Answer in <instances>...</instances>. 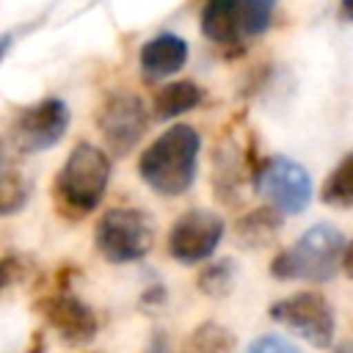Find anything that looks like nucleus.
I'll return each mask as SVG.
<instances>
[{"label":"nucleus","mask_w":353,"mask_h":353,"mask_svg":"<svg viewBox=\"0 0 353 353\" xmlns=\"http://www.w3.org/2000/svg\"><path fill=\"white\" fill-rule=\"evenodd\" d=\"M201 138L190 124H174L157 135L138 157L141 179L160 196H182L190 190L199 168Z\"/></svg>","instance_id":"f257e3e1"},{"label":"nucleus","mask_w":353,"mask_h":353,"mask_svg":"<svg viewBox=\"0 0 353 353\" xmlns=\"http://www.w3.org/2000/svg\"><path fill=\"white\" fill-rule=\"evenodd\" d=\"M110 182V160L94 143H77L52 182V196L66 218L94 212Z\"/></svg>","instance_id":"f03ea898"},{"label":"nucleus","mask_w":353,"mask_h":353,"mask_svg":"<svg viewBox=\"0 0 353 353\" xmlns=\"http://www.w3.org/2000/svg\"><path fill=\"white\" fill-rule=\"evenodd\" d=\"M342 232L331 223H314L270 259V276L279 281H331L342 268Z\"/></svg>","instance_id":"7ed1b4c3"},{"label":"nucleus","mask_w":353,"mask_h":353,"mask_svg":"<svg viewBox=\"0 0 353 353\" xmlns=\"http://www.w3.org/2000/svg\"><path fill=\"white\" fill-rule=\"evenodd\" d=\"M94 245L116 265L143 259L154 245V221L138 207H113L102 212L94 229Z\"/></svg>","instance_id":"20e7f679"},{"label":"nucleus","mask_w":353,"mask_h":353,"mask_svg":"<svg viewBox=\"0 0 353 353\" xmlns=\"http://www.w3.org/2000/svg\"><path fill=\"white\" fill-rule=\"evenodd\" d=\"M251 188L268 199V207H273L279 215H298L312 201L309 171L284 154L262 160L251 176Z\"/></svg>","instance_id":"39448f33"},{"label":"nucleus","mask_w":353,"mask_h":353,"mask_svg":"<svg viewBox=\"0 0 353 353\" xmlns=\"http://www.w3.org/2000/svg\"><path fill=\"white\" fill-rule=\"evenodd\" d=\"M268 314L290 328L295 336L309 342L312 347H331L336 336V314L334 306L325 301V295L303 290L295 295H287L276 303H270Z\"/></svg>","instance_id":"423d86ee"},{"label":"nucleus","mask_w":353,"mask_h":353,"mask_svg":"<svg viewBox=\"0 0 353 353\" xmlns=\"http://www.w3.org/2000/svg\"><path fill=\"white\" fill-rule=\"evenodd\" d=\"M69 130V108L58 97H47L14 119L8 130V143L11 149L25 157V154H39L50 146H55Z\"/></svg>","instance_id":"0eeeda50"},{"label":"nucleus","mask_w":353,"mask_h":353,"mask_svg":"<svg viewBox=\"0 0 353 353\" xmlns=\"http://www.w3.org/2000/svg\"><path fill=\"white\" fill-rule=\"evenodd\" d=\"M146 124H149L146 105L138 94H130V91L108 94L97 110V127H99L108 149L121 157L135 149Z\"/></svg>","instance_id":"6e6552de"},{"label":"nucleus","mask_w":353,"mask_h":353,"mask_svg":"<svg viewBox=\"0 0 353 353\" xmlns=\"http://www.w3.org/2000/svg\"><path fill=\"white\" fill-rule=\"evenodd\" d=\"M223 218L212 210H188L182 212L168 232V254L182 265L204 262L215 254L223 240Z\"/></svg>","instance_id":"1a4fd4ad"},{"label":"nucleus","mask_w":353,"mask_h":353,"mask_svg":"<svg viewBox=\"0 0 353 353\" xmlns=\"http://www.w3.org/2000/svg\"><path fill=\"white\" fill-rule=\"evenodd\" d=\"M256 157H254V138L240 141L234 130L223 132L218 146H215V157H212V188L215 196L223 204H237L243 185L251 182L254 171H256Z\"/></svg>","instance_id":"9d476101"},{"label":"nucleus","mask_w":353,"mask_h":353,"mask_svg":"<svg viewBox=\"0 0 353 353\" xmlns=\"http://www.w3.org/2000/svg\"><path fill=\"white\" fill-rule=\"evenodd\" d=\"M36 312L44 317V323L58 334L63 345H88L99 331L94 309L66 290L39 298Z\"/></svg>","instance_id":"9b49d317"},{"label":"nucleus","mask_w":353,"mask_h":353,"mask_svg":"<svg viewBox=\"0 0 353 353\" xmlns=\"http://www.w3.org/2000/svg\"><path fill=\"white\" fill-rule=\"evenodd\" d=\"M185 61H188V41L176 33H160V36L149 39L138 52L141 72L152 80L179 72L185 66Z\"/></svg>","instance_id":"f8f14e48"},{"label":"nucleus","mask_w":353,"mask_h":353,"mask_svg":"<svg viewBox=\"0 0 353 353\" xmlns=\"http://www.w3.org/2000/svg\"><path fill=\"white\" fill-rule=\"evenodd\" d=\"M33 182L22 168V157L0 138V215L19 212L30 199Z\"/></svg>","instance_id":"ddd939ff"},{"label":"nucleus","mask_w":353,"mask_h":353,"mask_svg":"<svg viewBox=\"0 0 353 353\" xmlns=\"http://www.w3.org/2000/svg\"><path fill=\"white\" fill-rule=\"evenodd\" d=\"M201 33L221 44H240V0H204Z\"/></svg>","instance_id":"4468645a"},{"label":"nucleus","mask_w":353,"mask_h":353,"mask_svg":"<svg viewBox=\"0 0 353 353\" xmlns=\"http://www.w3.org/2000/svg\"><path fill=\"white\" fill-rule=\"evenodd\" d=\"M284 215H279L273 207H256L251 212H245L243 218L234 221V240L243 248H265L270 245L279 232H281V221Z\"/></svg>","instance_id":"2eb2a0df"},{"label":"nucleus","mask_w":353,"mask_h":353,"mask_svg":"<svg viewBox=\"0 0 353 353\" xmlns=\"http://www.w3.org/2000/svg\"><path fill=\"white\" fill-rule=\"evenodd\" d=\"M201 88L190 80H176V83H165L157 94H154V116L157 119H176L188 110H193L201 102Z\"/></svg>","instance_id":"dca6fc26"},{"label":"nucleus","mask_w":353,"mask_h":353,"mask_svg":"<svg viewBox=\"0 0 353 353\" xmlns=\"http://www.w3.org/2000/svg\"><path fill=\"white\" fill-rule=\"evenodd\" d=\"M182 353H234V334L215 320H204L188 334Z\"/></svg>","instance_id":"f3484780"},{"label":"nucleus","mask_w":353,"mask_h":353,"mask_svg":"<svg viewBox=\"0 0 353 353\" xmlns=\"http://www.w3.org/2000/svg\"><path fill=\"white\" fill-rule=\"evenodd\" d=\"M320 199L328 207H336V210H350L353 207V152L345 154L336 163V168L325 176Z\"/></svg>","instance_id":"a211bd4d"},{"label":"nucleus","mask_w":353,"mask_h":353,"mask_svg":"<svg viewBox=\"0 0 353 353\" xmlns=\"http://www.w3.org/2000/svg\"><path fill=\"white\" fill-rule=\"evenodd\" d=\"M234 273H237V268L232 259H218V262H210L199 273L196 284L207 298H226L234 287Z\"/></svg>","instance_id":"6ab92c4d"},{"label":"nucleus","mask_w":353,"mask_h":353,"mask_svg":"<svg viewBox=\"0 0 353 353\" xmlns=\"http://www.w3.org/2000/svg\"><path fill=\"white\" fill-rule=\"evenodd\" d=\"M33 270H36V262H33L30 256H25V254H19V251L6 254V256L0 259V295H6V292H11V290L22 287V284L33 276Z\"/></svg>","instance_id":"aec40b11"},{"label":"nucleus","mask_w":353,"mask_h":353,"mask_svg":"<svg viewBox=\"0 0 353 353\" xmlns=\"http://www.w3.org/2000/svg\"><path fill=\"white\" fill-rule=\"evenodd\" d=\"M279 0H240V30L259 36L270 28Z\"/></svg>","instance_id":"412c9836"},{"label":"nucleus","mask_w":353,"mask_h":353,"mask_svg":"<svg viewBox=\"0 0 353 353\" xmlns=\"http://www.w3.org/2000/svg\"><path fill=\"white\" fill-rule=\"evenodd\" d=\"M245 353H301L292 342H287L284 336H276V334H259L256 339L248 342Z\"/></svg>","instance_id":"4be33fe9"},{"label":"nucleus","mask_w":353,"mask_h":353,"mask_svg":"<svg viewBox=\"0 0 353 353\" xmlns=\"http://www.w3.org/2000/svg\"><path fill=\"white\" fill-rule=\"evenodd\" d=\"M146 353H176V350L171 347V339H168V334L157 328V331H152V336H149Z\"/></svg>","instance_id":"5701e85b"},{"label":"nucleus","mask_w":353,"mask_h":353,"mask_svg":"<svg viewBox=\"0 0 353 353\" xmlns=\"http://www.w3.org/2000/svg\"><path fill=\"white\" fill-rule=\"evenodd\" d=\"M152 303H157V306H160V303H165V290H163L160 284H154L149 292H143V295H141V306H152Z\"/></svg>","instance_id":"b1692460"},{"label":"nucleus","mask_w":353,"mask_h":353,"mask_svg":"<svg viewBox=\"0 0 353 353\" xmlns=\"http://www.w3.org/2000/svg\"><path fill=\"white\" fill-rule=\"evenodd\" d=\"M342 270L347 279H353V240L345 243V254H342Z\"/></svg>","instance_id":"393cba45"},{"label":"nucleus","mask_w":353,"mask_h":353,"mask_svg":"<svg viewBox=\"0 0 353 353\" xmlns=\"http://www.w3.org/2000/svg\"><path fill=\"white\" fill-rule=\"evenodd\" d=\"M336 14H339L342 22H353V0H339Z\"/></svg>","instance_id":"a878e982"},{"label":"nucleus","mask_w":353,"mask_h":353,"mask_svg":"<svg viewBox=\"0 0 353 353\" xmlns=\"http://www.w3.org/2000/svg\"><path fill=\"white\" fill-rule=\"evenodd\" d=\"M8 47H11V36H0V63H3L6 52H8Z\"/></svg>","instance_id":"bb28decb"},{"label":"nucleus","mask_w":353,"mask_h":353,"mask_svg":"<svg viewBox=\"0 0 353 353\" xmlns=\"http://www.w3.org/2000/svg\"><path fill=\"white\" fill-rule=\"evenodd\" d=\"M334 353H353V342L347 339V342H342V345H336V347H334Z\"/></svg>","instance_id":"cd10ccee"}]
</instances>
